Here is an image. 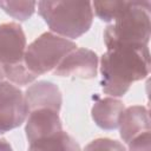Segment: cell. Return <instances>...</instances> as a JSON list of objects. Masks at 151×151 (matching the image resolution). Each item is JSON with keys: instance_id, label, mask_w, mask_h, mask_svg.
Instances as JSON below:
<instances>
[{"instance_id": "8", "label": "cell", "mask_w": 151, "mask_h": 151, "mask_svg": "<svg viewBox=\"0 0 151 151\" xmlns=\"http://www.w3.org/2000/svg\"><path fill=\"white\" fill-rule=\"evenodd\" d=\"M63 130L59 112L51 109H38L28 112L25 133L28 143L52 136Z\"/></svg>"}, {"instance_id": "17", "label": "cell", "mask_w": 151, "mask_h": 151, "mask_svg": "<svg viewBox=\"0 0 151 151\" xmlns=\"http://www.w3.org/2000/svg\"><path fill=\"white\" fill-rule=\"evenodd\" d=\"M129 151H151V132H143L134 138H132L129 143Z\"/></svg>"}, {"instance_id": "10", "label": "cell", "mask_w": 151, "mask_h": 151, "mask_svg": "<svg viewBox=\"0 0 151 151\" xmlns=\"http://www.w3.org/2000/svg\"><path fill=\"white\" fill-rule=\"evenodd\" d=\"M118 129L124 143H129L136 136L150 131V116L147 107L132 105L125 107L119 116Z\"/></svg>"}, {"instance_id": "16", "label": "cell", "mask_w": 151, "mask_h": 151, "mask_svg": "<svg viewBox=\"0 0 151 151\" xmlns=\"http://www.w3.org/2000/svg\"><path fill=\"white\" fill-rule=\"evenodd\" d=\"M84 151H126V149L120 142L116 139L97 138L90 142L85 146Z\"/></svg>"}, {"instance_id": "13", "label": "cell", "mask_w": 151, "mask_h": 151, "mask_svg": "<svg viewBox=\"0 0 151 151\" xmlns=\"http://www.w3.org/2000/svg\"><path fill=\"white\" fill-rule=\"evenodd\" d=\"M132 1H93L92 9L96 15L105 22H113L122 13H124Z\"/></svg>"}, {"instance_id": "19", "label": "cell", "mask_w": 151, "mask_h": 151, "mask_svg": "<svg viewBox=\"0 0 151 151\" xmlns=\"http://www.w3.org/2000/svg\"><path fill=\"white\" fill-rule=\"evenodd\" d=\"M5 80V74H4V70H2V66L0 64V81Z\"/></svg>"}, {"instance_id": "3", "label": "cell", "mask_w": 151, "mask_h": 151, "mask_svg": "<svg viewBox=\"0 0 151 151\" xmlns=\"http://www.w3.org/2000/svg\"><path fill=\"white\" fill-rule=\"evenodd\" d=\"M150 11V1H132L126 11L105 28L106 48L113 45L147 46L151 35Z\"/></svg>"}, {"instance_id": "2", "label": "cell", "mask_w": 151, "mask_h": 151, "mask_svg": "<svg viewBox=\"0 0 151 151\" xmlns=\"http://www.w3.org/2000/svg\"><path fill=\"white\" fill-rule=\"evenodd\" d=\"M38 13L52 33L68 40L85 34L92 26L93 9L90 1H50L37 2Z\"/></svg>"}, {"instance_id": "5", "label": "cell", "mask_w": 151, "mask_h": 151, "mask_svg": "<svg viewBox=\"0 0 151 151\" xmlns=\"http://www.w3.org/2000/svg\"><path fill=\"white\" fill-rule=\"evenodd\" d=\"M27 116L24 92L7 80L0 81V134L22 125Z\"/></svg>"}, {"instance_id": "4", "label": "cell", "mask_w": 151, "mask_h": 151, "mask_svg": "<svg viewBox=\"0 0 151 151\" xmlns=\"http://www.w3.org/2000/svg\"><path fill=\"white\" fill-rule=\"evenodd\" d=\"M77 47L72 40L59 37L52 32H44L26 47L24 64L26 68L38 78L50 71H54L60 61Z\"/></svg>"}, {"instance_id": "1", "label": "cell", "mask_w": 151, "mask_h": 151, "mask_svg": "<svg viewBox=\"0 0 151 151\" xmlns=\"http://www.w3.org/2000/svg\"><path fill=\"white\" fill-rule=\"evenodd\" d=\"M150 73V51L147 46L113 45L100 58V86L109 97L126 94L134 81Z\"/></svg>"}, {"instance_id": "11", "label": "cell", "mask_w": 151, "mask_h": 151, "mask_svg": "<svg viewBox=\"0 0 151 151\" xmlns=\"http://www.w3.org/2000/svg\"><path fill=\"white\" fill-rule=\"evenodd\" d=\"M93 105L91 107V117L96 125L103 130H116L118 129L119 116L125 109L124 103L118 98L93 96Z\"/></svg>"}, {"instance_id": "12", "label": "cell", "mask_w": 151, "mask_h": 151, "mask_svg": "<svg viewBox=\"0 0 151 151\" xmlns=\"http://www.w3.org/2000/svg\"><path fill=\"white\" fill-rule=\"evenodd\" d=\"M27 151H81L78 142L64 130L29 143Z\"/></svg>"}, {"instance_id": "15", "label": "cell", "mask_w": 151, "mask_h": 151, "mask_svg": "<svg viewBox=\"0 0 151 151\" xmlns=\"http://www.w3.org/2000/svg\"><path fill=\"white\" fill-rule=\"evenodd\" d=\"M5 78L7 81L12 83L13 85H28L34 83L37 77H34L25 66L24 63L17 64V65H9V66H2Z\"/></svg>"}, {"instance_id": "14", "label": "cell", "mask_w": 151, "mask_h": 151, "mask_svg": "<svg viewBox=\"0 0 151 151\" xmlns=\"http://www.w3.org/2000/svg\"><path fill=\"white\" fill-rule=\"evenodd\" d=\"M35 1H0V7L19 21L29 19L35 11Z\"/></svg>"}, {"instance_id": "7", "label": "cell", "mask_w": 151, "mask_h": 151, "mask_svg": "<svg viewBox=\"0 0 151 151\" xmlns=\"http://www.w3.org/2000/svg\"><path fill=\"white\" fill-rule=\"evenodd\" d=\"M27 47L26 35L18 22H5L0 25V64L9 66L24 63Z\"/></svg>"}, {"instance_id": "6", "label": "cell", "mask_w": 151, "mask_h": 151, "mask_svg": "<svg viewBox=\"0 0 151 151\" xmlns=\"http://www.w3.org/2000/svg\"><path fill=\"white\" fill-rule=\"evenodd\" d=\"M98 72V55L94 51L77 47L71 51L54 68L53 73L64 78L93 79Z\"/></svg>"}, {"instance_id": "9", "label": "cell", "mask_w": 151, "mask_h": 151, "mask_svg": "<svg viewBox=\"0 0 151 151\" xmlns=\"http://www.w3.org/2000/svg\"><path fill=\"white\" fill-rule=\"evenodd\" d=\"M24 96L28 112L38 109H51L59 112L61 109V92L52 81H35L26 88Z\"/></svg>"}, {"instance_id": "18", "label": "cell", "mask_w": 151, "mask_h": 151, "mask_svg": "<svg viewBox=\"0 0 151 151\" xmlns=\"http://www.w3.org/2000/svg\"><path fill=\"white\" fill-rule=\"evenodd\" d=\"M0 151H13L11 144L5 138H0Z\"/></svg>"}]
</instances>
